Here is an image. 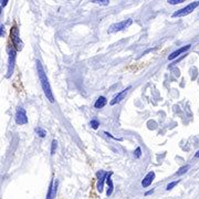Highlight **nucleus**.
<instances>
[{
  "label": "nucleus",
  "mask_w": 199,
  "mask_h": 199,
  "mask_svg": "<svg viewBox=\"0 0 199 199\" xmlns=\"http://www.w3.org/2000/svg\"><path fill=\"white\" fill-rule=\"evenodd\" d=\"M35 64H37L38 77H39L40 83H41V86H42L43 92H44L45 96H47V98H48L49 101H50L51 103H54V96H53V93H52V90H51L48 77H47V73H45L44 69H43L42 64H41V62L40 61H38V60H37V62H35Z\"/></svg>",
  "instance_id": "1"
},
{
  "label": "nucleus",
  "mask_w": 199,
  "mask_h": 199,
  "mask_svg": "<svg viewBox=\"0 0 199 199\" xmlns=\"http://www.w3.org/2000/svg\"><path fill=\"white\" fill-rule=\"evenodd\" d=\"M134 156H135L136 158H139V157L142 156V149H141V147H137V148H136V151H134Z\"/></svg>",
  "instance_id": "19"
},
{
  "label": "nucleus",
  "mask_w": 199,
  "mask_h": 199,
  "mask_svg": "<svg viewBox=\"0 0 199 199\" xmlns=\"http://www.w3.org/2000/svg\"><path fill=\"white\" fill-rule=\"evenodd\" d=\"M107 175L109 172H104V170H98L96 172V177H97V184H96V188H97V191L101 194L103 191V187H104V179L107 178Z\"/></svg>",
  "instance_id": "7"
},
{
  "label": "nucleus",
  "mask_w": 199,
  "mask_h": 199,
  "mask_svg": "<svg viewBox=\"0 0 199 199\" xmlns=\"http://www.w3.org/2000/svg\"><path fill=\"white\" fill-rule=\"evenodd\" d=\"M131 90V86H127L126 89H124V90L122 91L121 93H118L117 95H115L114 97H113V100H112L111 102H110V104L111 105H115V104H118L121 103V102L123 101L125 98V96H126V94H127V92Z\"/></svg>",
  "instance_id": "8"
},
{
  "label": "nucleus",
  "mask_w": 199,
  "mask_h": 199,
  "mask_svg": "<svg viewBox=\"0 0 199 199\" xmlns=\"http://www.w3.org/2000/svg\"><path fill=\"white\" fill-rule=\"evenodd\" d=\"M179 183V180H176V181H172V183H170V184H168L167 185V187H166V190H170V189H172L174 187H175L177 184Z\"/></svg>",
  "instance_id": "18"
},
{
  "label": "nucleus",
  "mask_w": 199,
  "mask_h": 199,
  "mask_svg": "<svg viewBox=\"0 0 199 199\" xmlns=\"http://www.w3.org/2000/svg\"><path fill=\"white\" fill-rule=\"evenodd\" d=\"M106 103H107L106 97H104V96H100V97L96 100L95 103H94V107H95V109H102V107H104V106L106 105Z\"/></svg>",
  "instance_id": "12"
},
{
  "label": "nucleus",
  "mask_w": 199,
  "mask_h": 199,
  "mask_svg": "<svg viewBox=\"0 0 199 199\" xmlns=\"http://www.w3.org/2000/svg\"><path fill=\"white\" fill-rule=\"evenodd\" d=\"M91 2L97 3V5H102V6H107L110 3V1L109 0H91Z\"/></svg>",
  "instance_id": "15"
},
{
  "label": "nucleus",
  "mask_w": 199,
  "mask_h": 199,
  "mask_svg": "<svg viewBox=\"0 0 199 199\" xmlns=\"http://www.w3.org/2000/svg\"><path fill=\"white\" fill-rule=\"evenodd\" d=\"M90 126L93 128V130H96V128L100 126V123H98L96 119H92V121L90 122Z\"/></svg>",
  "instance_id": "17"
},
{
  "label": "nucleus",
  "mask_w": 199,
  "mask_h": 199,
  "mask_svg": "<svg viewBox=\"0 0 199 199\" xmlns=\"http://www.w3.org/2000/svg\"><path fill=\"white\" fill-rule=\"evenodd\" d=\"M113 175V172H110L109 175H107V178H106V184H107V191H106V196L109 197L112 195L113 193V189H114V186H113V181L111 179V176Z\"/></svg>",
  "instance_id": "11"
},
{
  "label": "nucleus",
  "mask_w": 199,
  "mask_h": 199,
  "mask_svg": "<svg viewBox=\"0 0 199 199\" xmlns=\"http://www.w3.org/2000/svg\"><path fill=\"white\" fill-rule=\"evenodd\" d=\"M15 119H16L17 124L19 125H24L28 123V116H27V113L24 111V109H22V107H18L17 109Z\"/></svg>",
  "instance_id": "6"
},
{
  "label": "nucleus",
  "mask_w": 199,
  "mask_h": 199,
  "mask_svg": "<svg viewBox=\"0 0 199 199\" xmlns=\"http://www.w3.org/2000/svg\"><path fill=\"white\" fill-rule=\"evenodd\" d=\"M15 63H16V50L11 49L9 51V58H8V69H7V77H10L15 70Z\"/></svg>",
  "instance_id": "5"
},
{
  "label": "nucleus",
  "mask_w": 199,
  "mask_h": 199,
  "mask_svg": "<svg viewBox=\"0 0 199 199\" xmlns=\"http://www.w3.org/2000/svg\"><path fill=\"white\" fill-rule=\"evenodd\" d=\"M0 35H1V37L5 35V26L3 24H1V32H0Z\"/></svg>",
  "instance_id": "21"
},
{
  "label": "nucleus",
  "mask_w": 199,
  "mask_h": 199,
  "mask_svg": "<svg viewBox=\"0 0 199 199\" xmlns=\"http://www.w3.org/2000/svg\"><path fill=\"white\" fill-rule=\"evenodd\" d=\"M190 47H191V44H187V45H184L183 48H179V49H177L176 51H174L172 53H170V56H168V60L169 61H172V60H174V59H176L177 56H179L181 54V53H184V52H186V51H188L189 49H190Z\"/></svg>",
  "instance_id": "9"
},
{
  "label": "nucleus",
  "mask_w": 199,
  "mask_h": 199,
  "mask_svg": "<svg viewBox=\"0 0 199 199\" xmlns=\"http://www.w3.org/2000/svg\"><path fill=\"white\" fill-rule=\"evenodd\" d=\"M155 179V172H149L147 175L144 177V179L142 180V186H143L144 188H147L149 186L151 185L153 180Z\"/></svg>",
  "instance_id": "10"
},
{
  "label": "nucleus",
  "mask_w": 199,
  "mask_h": 199,
  "mask_svg": "<svg viewBox=\"0 0 199 199\" xmlns=\"http://www.w3.org/2000/svg\"><path fill=\"white\" fill-rule=\"evenodd\" d=\"M195 157H196V158H199V151H197V154L195 155Z\"/></svg>",
  "instance_id": "24"
},
{
  "label": "nucleus",
  "mask_w": 199,
  "mask_h": 199,
  "mask_svg": "<svg viewBox=\"0 0 199 199\" xmlns=\"http://www.w3.org/2000/svg\"><path fill=\"white\" fill-rule=\"evenodd\" d=\"M169 5H178V3H181V2H185L184 0H168L167 1Z\"/></svg>",
  "instance_id": "20"
},
{
  "label": "nucleus",
  "mask_w": 199,
  "mask_h": 199,
  "mask_svg": "<svg viewBox=\"0 0 199 199\" xmlns=\"http://www.w3.org/2000/svg\"><path fill=\"white\" fill-rule=\"evenodd\" d=\"M198 6H199V1H193V2H190L188 6H186L185 8L179 9V10H177L176 12L172 13V17H174V18H176V17H185V16H187V15H189V13L193 12V11H194L195 9L198 7Z\"/></svg>",
  "instance_id": "3"
},
{
  "label": "nucleus",
  "mask_w": 199,
  "mask_h": 199,
  "mask_svg": "<svg viewBox=\"0 0 199 199\" xmlns=\"http://www.w3.org/2000/svg\"><path fill=\"white\" fill-rule=\"evenodd\" d=\"M154 193V190L151 189V190H149V191H147V193H145V196H148V195H151V194H153Z\"/></svg>",
  "instance_id": "23"
},
{
  "label": "nucleus",
  "mask_w": 199,
  "mask_h": 199,
  "mask_svg": "<svg viewBox=\"0 0 199 199\" xmlns=\"http://www.w3.org/2000/svg\"><path fill=\"white\" fill-rule=\"evenodd\" d=\"M10 37H11V41H12L13 47L16 48L17 51H21L22 48H23V42L20 39V35H19V29L17 28L16 26L12 27L10 32Z\"/></svg>",
  "instance_id": "2"
},
{
  "label": "nucleus",
  "mask_w": 199,
  "mask_h": 199,
  "mask_svg": "<svg viewBox=\"0 0 199 199\" xmlns=\"http://www.w3.org/2000/svg\"><path fill=\"white\" fill-rule=\"evenodd\" d=\"M189 168H190V166L189 165H185V166H183V167H180L179 169L176 172V175L177 176H181V175H184V174H186V172H188L189 170Z\"/></svg>",
  "instance_id": "13"
},
{
  "label": "nucleus",
  "mask_w": 199,
  "mask_h": 199,
  "mask_svg": "<svg viewBox=\"0 0 199 199\" xmlns=\"http://www.w3.org/2000/svg\"><path fill=\"white\" fill-rule=\"evenodd\" d=\"M7 3H8V0H1V8H3Z\"/></svg>",
  "instance_id": "22"
},
{
  "label": "nucleus",
  "mask_w": 199,
  "mask_h": 199,
  "mask_svg": "<svg viewBox=\"0 0 199 199\" xmlns=\"http://www.w3.org/2000/svg\"><path fill=\"white\" fill-rule=\"evenodd\" d=\"M35 133L38 134V136L39 137H41V138H43V137H45L47 136V131L44 130V128H42V127H35Z\"/></svg>",
  "instance_id": "14"
},
{
  "label": "nucleus",
  "mask_w": 199,
  "mask_h": 199,
  "mask_svg": "<svg viewBox=\"0 0 199 199\" xmlns=\"http://www.w3.org/2000/svg\"><path fill=\"white\" fill-rule=\"evenodd\" d=\"M56 148H58V142L56 139H53L52 141V145H51V155H53L56 153Z\"/></svg>",
  "instance_id": "16"
},
{
  "label": "nucleus",
  "mask_w": 199,
  "mask_h": 199,
  "mask_svg": "<svg viewBox=\"0 0 199 199\" xmlns=\"http://www.w3.org/2000/svg\"><path fill=\"white\" fill-rule=\"evenodd\" d=\"M133 23V20L132 19H126V20H123L121 22H117V23L112 24L110 27L109 32L110 33H114V32H118V31H122V30L127 29L128 27Z\"/></svg>",
  "instance_id": "4"
}]
</instances>
